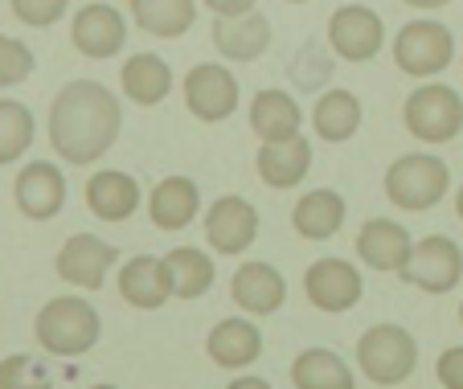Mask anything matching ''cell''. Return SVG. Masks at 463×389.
<instances>
[{
  "instance_id": "cell-22",
  "label": "cell",
  "mask_w": 463,
  "mask_h": 389,
  "mask_svg": "<svg viewBox=\"0 0 463 389\" xmlns=\"http://www.w3.org/2000/svg\"><path fill=\"white\" fill-rule=\"evenodd\" d=\"M205 353L222 369H250L262 356V332L250 320H242V316H230V320H218L210 328Z\"/></svg>"
},
{
  "instance_id": "cell-41",
  "label": "cell",
  "mask_w": 463,
  "mask_h": 389,
  "mask_svg": "<svg viewBox=\"0 0 463 389\" xmlns=\"http://www.w3.org/2000/svg\"><path fill=\"white\" fill-rule=\"evenodd\" d=\"M459 320H463V303H459Z\"/></svg>"
},
{
  "instance_id": "cell-32",
  "label": "cell",
  "mask_w": 463,
  "mask_h": 389,
  "mask_svg": "<svg viewBox=\"0 0 463 389\" xmlns=\"http://www.w3.org/2000/svg\"><path fill=\"white\" fill-rule=\"evenodd\" d=\"M37 58L21 37L0 33V87H21L29 74H33Z\"/></svg>"
},
{
  "instance_id": "cell-25",
  "label": "cell",
  "mask_w": 463,
  "mask_h": 389,
  "mask_svg": "<svg viewBox=\"0 0 463 389\" xmlns=\"http://www.w3.org/2000/svg\"><path fill=\"white\" fill-rule=\"evenodd\" d=\"M119 82H123V95L136 107H156L173 90V66L160 53H131L119 70Z\"/></svg>"
},
{
  "instance_id": "cell-1",
  "label": "cell",
  "mask_w": 463,
  "mask_h": 389,
  "mask_svg": "<svg viewBox=\"0 0 463 389\" xmlns=\"http://www.w3.org/2000/svg\"><path fill=\"white\" fill-rule=\"evenodd\" d=\"M123 131V107L103 82L74 78L50 103V144L66 165H95Z\"/></svg>"
},
{
  "instance_id": "cell-20",
  "label": "cell",
  "mask_w": 463,
  "mask_h": 389,
  "mask_svg": "<svg viewBox=\"0 0 463 389\" xmlns=\"http://www.w3.org/2000/svg\"><path fill=\"white\" fill-rule=\"evenodd\" d=\"M197 209H202V189H197L193 176H165V181L148 193V217H152V225L165 233L189 230Z\"/></svg>"
},
{
  "instance_id": "cell-7",
  "label": "cell",
  "mask_w": 463,
  "mask_h": 389,
  "mask_svg": "<svg viewBox=\"0 0 463 389\" xmlns=\"http://www.w3.org/2000/svg\"><path fill=\"white\" fill-rule=\"evenodd\" d=\"M402 283L419 287V291L427 295H447L459 287L463 279V251L455 238H447V233H430V238H422V242H414V254L411 262H406Z\"/></svg>"
},
{
  "instance_id": "cell-13",
  "label": "cell",
  "mask_w": 463,
  "mask_h": 389,
  "mask_svg": "<svg viewBox=\"0 0 463 389\" xmlns=\"http://www.w3.org/2000/svg\"><path fill=\"white\" fill-rule=\"evenodd\" d=\"M71 42L82 58L107 62L128 45V21H123V13L115 5H103V0L82 5L71 21Z\"/></svg>"
},
{
  "instance_id": "cell-39",
  "label": "cell",
  "mask_w": 463,
  "mask_h": 389,
  "mask_svg": "<svg viewBox=\"0 0 463 389\" xmlns=\"http://www.w3.org/2000/svg\"><path fill=\"white\" fill-rule=\"evenodd\" d=\"M90 389H119V385H90Z\"/></svg>"
},
{
  "instance_id": "cell-26",
  "label": "cell",
  "mask_w": 463,
  "mask_h": 389,
  "mask_svg": "<svg viewBox=\"0 0 463 389\" xmlns=\"http://www.w3.org/2000/svg\"><path fill=\"white\" fill-rule=\"evenodd\" d=\"M312 128L324 144H345L361 128V99L345 87H328L312 107Z\"/></svg>"
},
{
  "instance_id": "cell-17",
  "label": "cell",
  "mask_w": 463,
  "mask_h": 389,
  "mask_svg": "<svg viewBox=\"0 0 463 389\" xmlns=\"http://www.w3.org/2000/svg\"><path fill=\"white\" fill-rule=\"evenodd\" d=\"M119 295L123 303L140 311H156L165 308L173 295V275H168V262L156 254H136L131 262H119Z\"/></svg>"
},
{
  "instance_id": "cell-11",
  "label": "cell",
  "mask_w": 463,
  "mask_h": 389,
  "mask_svg": "<svg viewBox=\"0 0 463 389\" xmlns=\"http://www.w3.org/2000/svg\"><path fill=\"white\" fill-rule=\"evenodd\" d=\"M328 45L345 62H373L385 45V21L365 5H341L328 17Z\"/></svg>"
},
{
  "instance_id": "cell-5",
  "label": "cell",
  "mask_w": 463,
  "mask_h": 389,
  "mask_svg": "<svg viewBox=\"0 0 463 389\" xmlns=\"http://www.w3.org/2000/svg\"><path fill=\"white\" fill-rule=\"evenodd\" d=\"M402 123L422 144H451L463 128V99L447 82H422L402 103Z\"/></svg>"
},
{
  "instance_id": "cell-36",
  "label": "cell",
  "mask_w": 463,
  "mask_h": 389,
  "mask_svg": "<svg viewBox=\"0 0 463 389\" xmlns=\"http://www.w3.org/2000/svg\"><path fill=\"white\" fill-rule=\"evenodd\" d=\"M226 389H275V385L271 381H262V377H234Z\"/></svg>"
},
{
  "instance_id": "cell-15",
  "label": "cell",
  "mask_w": 463,
  "mask_h": 389,
  "mask_svg": "<svg viewBox=\"0 0 463 389\" xmlns=\"http://www.w3.org/2000/svg\"><path fill=\"white\" fill-rule=\"evenodd\" d=\"M13 201H17V209L29 222L58 217L61 205H66V176H61V168L50 165V160L25 165L17 173V181H13Z\"/></svg>"
},
{
  "instance_id": "cell-28",
  "label": "cell",
  "mask_w": 463,
  "mask_h": 389,
  "mask_svg": "<svg viewBox=\"0 0 463 389\" xmlns=\"http://www.w3.org/2000/svg\"><path fill=\"white\" fill-rule=\"evenodd\" d=\"M291 385L296 389H357V373L333 348H304L291 361Z\"/></svg>"
},
{
  "instance_id": "cell-37",
  "label": "cell",
  "mask_w": 463,
  "mask_h": 389,
  "mask_svg": "<svg viewBox=\"0 0 463 389\" xmlns=\"http://www.w3.org/2000/svg\"><path fill=\"white\" fill-rule=\"evenodd\" d=\"M402 5H411V9L430 13V9H443V5H451V0H402Z\"/></svg>"
},
{
  "instance_id": "cell-3",
  "label": "cell",
  "mask_w": 463,
  "mask_h": 389,
  "mask_svg": "<svg viewBox=\"0 0 463 389\" xmlns=\"http://www.w3.org/2000/svg\"><path fill=\"white\" fill-rule=\"evenodd\" d=\"M385 197L406 213H427L451 189V168L430 152H406L385 168Z\"/></svg>"
},
{
  "instance_id": "cell-31",
  "label": "cell",
  "mask_w": 463,
  "mask_h": 389,
  "mask_svg": "<svg viewBox=\"0 0 463 389\" xmlns=\"http://www.w3.org/2000/svg\"><path fill=\"white\" fill-rule=\"evenodd\" d=\"M0 389H53V377L29 353H13L0 361Z\"/></svg>"
},
{
  "instance_id": "cell-24",
  "label": "cell",
  "mask_w": 463,
  "mask_h": 389,
  "mask_svg": "<svg viewBox=\"0 0 463 389\" xmlns=\"http://www.w3.org/2000/svg\"><path fill=\"white\" fill-rule=\"evenodd\" d=\"M254 168H259V181L267 189H296L312 168V144L304 136L283 139V144H259Z\"/></svg>"
},
{
  "instance_id": "cell-14",
  "label": "cell",
  "mask_w": 463,
  "mask_h": 389,
  "mask_svg": "<svg viewBox=\"0 0 463 389\" xmlns=\"http://www.w3.org/2000/svg\"><path fill=\"white\" fill-rule=\"evenodd\" d=\"M414 254V238L402 222L393 217H369L357 233V259L369 270H382V275H402L406 262Z\"/></svg>"
},
{
  "instance_id": "cell-40",
  "label": "cell",
  "mask_w": 463,
  "mask_h": 389,
  "mask_svg": "<svg viewBox=\"0 0 463 389\" xmlns=\"http://www.w3.org/2000/svg\"><path fill=\"white\" fill-rule=\"evenodd\" d=\"M288 5H307V0H288Z\"/></svg>"
},
{
  "instance_id": "cell-12",
  "label": "cell",
  "mask_w": 463,
  "mask_h": 389,
  "mask_svg": "<svg viewBox=\"0 0 463 389\" xmlns=\"http://www.w3.org/2000/svg\"><path fill=\"white\" fill-rule=\"evenodd\" d=\"M259 238V209L246 197L230 193V197H218L210 209H205V242H210L213 254H246Z\"/></svg>"
},
{
  "instance_id": "cell-18",
  "label": "cell",
  "mask_w": 463,
  "mask_h": 389,
  "mask_svg": "<svg viewBox=\"0 0 463 389\" xmlns=\"http://www.w3.org/2000/svg\"><path fill=\"white\" fill-rule=\"evenodd\" d=\"M230 295L246 316H271L288 303V279L271 262H242L230 279Z\"/></svg>"
},
{
  "instance_id": "cell-8",
  "label": "cell",
  "mask_w": 463,
  "mask_h": 389,
  "mask_svg": "<svg viewBox=\"0 0 463 389\" xmlns=\"http://www.w3.org/2000/svg\"><path fill=\"white\" fill-rule=\"evenodd\" d=\"M181 90H184L189 115L202 123H222L238 111V78H234V70L218 66V62H197L184 74Z\"/></svg>"
},
{
  "instance_id": "cell-21",
  "label": "cell",
  "mask_w": 463,
  "mask_h": 389,
  "mask_svg": "<svg viewBox=\"0 0 463 389\" xmlns=\"http://www.w3.org/2000/svg\"><path fill=\"white\" fill-rule=\"evenodd\" d=\"M299 123H304L299 99H291L288 90L267 87L250 99V131L259 136V144H283V139H296Z\"/></svg>"
},
{
  "instance_id": "cell-34",
  "label": "cell",
  "mask_w": 463,
  "mask_h": 389,
  "mask_svg": "<svg viewBox=\"0 0 463 389\" xmlns=\"http://www.w3.org/2000/svg\"><path fill=\"white\" fill-rule=\"evenodd\" d=\"M435 377L443 389H463V345H451L439 353L435 361Z\"/></svg>"
},
{
  "instance_id": "cell-35",
  "label": "cell",
  "mask_w": 463,
  "mask_h": 389,
  "mask_svg": "<svg viewBox=\"0 0 463 389\" xmlns=\"http://www.w3.org/2000/svg\"><path fill=\"white\" fill-rule=\"evenodd\" d=\"M202 5L213 17H246V13H254L259 0H202Z\"/></svg>"
},
{
  "instance_id": "cell-4",
  "label": "cell",
  "mask_w": 463,
  "mask_h": 389,
  "mask_svg": "<svg viewBox=\"0 0 463 389\" xmlns=\"http://www.w3.org/2000/svg\"><path fill=\"white\" fill-rule=\"evenodd\" d=\"M357 365L373 385H402L419 369V340L402 324H373L357 337Z\"/></svg>"
},
{
  "instance_id": "cell-30",
  "label": "cell",
  "mask_w": 463,
  "mask_h": 389,
  "mask_svg": "<svg viewBox=\"0 0 463 389\" xmlns=\"http://www.w3.org/2000/svg\"><path fill=\"white\" fill-rule=\"evenodd\" d=\"M33 111L17 99H0V165H17L33 147Z\"/></svg>"
},
{
  "instance_id": "cell-38",
  "label": "cell",
  "mask_w": 463,
  "mask_h": 389,
  "mask_svg": "<svg viewBox=\"0 0 463 389\" xmlns=\"http://www.w3.org/2000/svg\"><path fill=\"white\" fill-rule=\"evenodd\" d=\"M455 217L463 222V185H459V193H455Z\"/></svg>"
},
{
  "instance_id": "cell-19",
  "label": "cell",
  "mask_w": 463,
  "mask_h": 389,
  "mask_svg": "<svg viewBox=\"0 0 463 389\" xmlns=\"http://www.w3.org/2000/svg\"><path fill=\"white\" fill-rule=\"evenodd\" d=\"M213 50L226 62H259L271 50V21L262 13H246V17H213Z\"/></svg>"
},
{
  "instance_id": "cell-27",
  "label": "cell",
  "mask_w": 463,
  "mask_h": 389,
  "mask_svg": "<svg viewBox=\"0 0 463 389\" xmlns=\"http://www.w3.org/2000/svg\"><path fill=\"white\" fill-rule=\"evenodd\" d=\"M131 21L148 37H184L197 21V0H131Z\"/></svg>"
},
{
  "instance_id": "cell-33",
  "label": "cell",
  "mask_w": 463,
  "mask_h": 389,
  "mask_svg": "<svg viewBox=\"0 0 463 389\" xmlns=\"http://www.w3.org/2000/svg\"><path fill=\"white\" fill-rule=\"evenodd\" d=\"M13 5V17L21 25H33V29H50L66 17V5L71 0H9Z\"/></svg>"
},
{
  "instance_id": "cell-29",
  "label": "cell",
  "mask_w": 463,
  "mask_h": 389,
  "mask_svg": "<svg viewBox=\"0 0 463 389\" xmlns=\"http://www.w3.org/2000/svg\"><path fill=\"white\" fill-rule=\"evenodd\" d=\"M165 262H168V275H173L176 299H202L213 287V279H218L213 259L205 251H197V246H176V251L165 254Z\"/></svg>"
},
{
  "instance_id": "cell-16",
  "label": "cell",
  "mask_w": 463,
  "mask_h": 389,
  "mask_svg": "<svg viewBox=\"0 0 463 389\" xmlns=\"http://www.w3.org/2000/svg\"><path fill=\"white\" fill-rule=\"evenodd\" d=\"M82 197H87V209L99 217V222H111V225L136 217V209L148 201L140 189V181L131 173H119V168H99V173L87 181Z\"/></svg>"
},
{
  "instance_id": "cell-9",
  "label": "cell",
  "mask_w": 463,
  "mask_h": 389,
  "mask_svg": "<svg viewBox=\"0 0 463 389\" xmlns=\"http://www.w3.org/2000/svg\"><path fill=\"white\" fill-rule=\"evenodd\" d=\"M115 262H119V251L111 242H103L95 233H71L53 259V270L61 283L79 287V291H103Z\"/></svg>"
},
{
  "instance_id": "cell-10",
  "label": "cell",
  "mask_w": 463,
  "mask_h": 389,
  "mask_svg": "<svg viewBox=\"0 0 463 389\" xmlns=\"http://www.w3.org/2000/svg\"><path fill=\"white\" fill-rule=\"evenodd\" d=\"M304 295L316 311H328V316H345L361 303L365 283H361V270L345 259H316L304 270Z\"/></svg>"
},
{
  "instance_id": "cell-2",
  "label": "cell",
  "mask_w": 463,
  "mask_h": 389,
  "mask_svg": "<svg viewBox=\"0 0 463 389\" xmlns=\"http://www.w3.org/2000/svg\"><path fill=\"white\" fill-rule=\"evenodd\" d=\"M33 337L50 356H82L99 345L103 320H99V311L90 299H82V295H58V299H50L37 311Z\"/></svg>"
},
{
  "instance_id": "cell-23",
  "label": "cell",
  "mask_w": 463,
  "mask_h": 389,
  "mask_svg": "<svg viewBox=\"0 0 463 389\" xmlns=\"http://www.w3.org/2000/svg\"><path fill=\"white\" fill-rule=\"evenodd\" d=\"M345 217H349V205H345V197L336 189H312L291 209V225H296V233L307 238V242H328V238H336Z\"/></svg>"
},
{
  "instance_id": "cell-6",
  "label": "cell",
  "mask_w": 463,
  "mask_h": 389,
  "mask_svg": "<svg viewBox=\"0 0 463 389\" xmlns=\"http://www.w3.org/2000/svg\"><path fill=\"white\" fill-rule=\"evenodd\" d=\"M393 62L411 78H435L455 62V37L443 21H406L393 37Z\"/></svg>"
}]
</instances>
